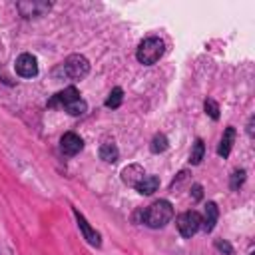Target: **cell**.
Segmentation results:
<instances>
[{
    "label": "cell",
    "instance_id": "cell-19",
    "mask_svg": "<svg viewBox=\"0 0 255 255\" xmlns=\"http://www.w3.org/2000/svg\"><path fill=\"white\" fill-rule=\"evenodd\" d=\"M205 112H207L213 120L219 118V108H217V104H215L213 100H205Z\"/></svg>",
    "mask_w": 255,
    "mask_h": 255
},
{
    "label": "cell",
    "instance_id": "cell-17",
    "mask_svg": "<svg viewBox=\"0 0 255 255\" xmlns=\"http://www.w3.org/2000/svg\"><path fill=\"white\" fill-rule=\"evenodd\" d=\"M122 88H114L112 92H110V98L106 100V106L108 108H118L120 104H122Z\"/></svg>",
    "mask_w": 255,
    "mask_h": 255
},
{
    "label": "cell",
    "instance_id": "cell-9",
    "mask_svg": "<svg viewBox=\"0 0 255 255\" xmlns=\"http://www.w3.org/2000/svg\"><path fill=\"white\" fill-rule=\"evenodd\" d=\"M215 221H217V205L213 201H209L205 205V215L201 219V229L203 231H211L215 227Z\"/></svg>",
    "mask_w": 255,
    "mask_h": 255
},
{
    "label": "cell",
    "instance_id": "cell-5",
    "mask_svg": "<svg viewBox=\"0 0 255 255\" xmlns=\"http://www.w3.org/2000/svg\"><path fill=\"white\" fill-rule=\"evenodd\" d=\"M16 72L22 78H34L38 74V62L32 54H20L16 58Z\"/></svg>",
    "mask_w": 255,
    "mask_h": 255
},
{
    "label": "cell",
    "instance_id": "cell-12",
    "mask_svg": "<svg viewBox=\"0 0 255 255\" xmlns=\"http://www.w3.org/2000/svg\"><path fill=\"white\" fill-rule=\"evenodd\" d=\"M233 139H235V129L229 126V128L225 129V133H223L221 141H219V149H217V153H219V155H223V157H227V155H229V151H231Z\"/></svg>",
    "mask_w": 255,
    "mask_h": 255
},
{
    "label": "cell",
    "instance_id": "cell-15",
    "mask_svg": "<svg viewBox=\"0 0 255 255\" xmlns=\"http://www.w3.org/2000/svg\"><path fill=\"white\" fill-rule=\"evenodd\" d=\"M149 149H151L153 153H161V151H165V149H167V137H165L163 133H157V135H153Z\"/></svg>",
    "mask_w": 255,
    "mask_h": 255
},
{
    "label": "cell",
    "instance_id": "cell-3",
    "mask_svg": "<svg viewBox=\"0 0 255 255\" xmlns=\"http://www.w3.org/2000/svg\"><path fill=\"white\" fill-rule=\"evenodd\" d=\"M64 72H66V76L72 78V80H82V78H86L88 72H90V62H88L84 56H80V54H72V56L66 60V64H64Z\"/></svg>",
    "mask_w": 255,
    "mask_h": 255
},
{
    "label": "cell",
    "instance_id": "cell-1",
    "mask_svg": "<svg viewBox=\"0 0 255 255\" xmlns=\"http://www.w3.org/2000/svg\"><path fill=\"white\" fill-rule=\"evenodd\" d=\"M171 217H173V207H171V203H169L167 199L153 201V203L143 211V221H145L149 227H153V229L167 225V223L171 221Z\"/></svg>",
    "mask_w": 255,
    "mask_h": 255
},
{
    "label": "cell",
    "instance_id": "cell-11",
    "mask_svg": "<svg viewBox=\"0 0 255 255\" xmlns=\"http://www.w3.org/2000/svg\"><path fill=\"white\" fill-rule=\"evenodd\" d=\"M76 217H78V225H80V229H82L84 237L88 239V243H92V245H96V247H98V245H100V235H98V233L88 225V221H86L78 211H76Z\"/></svg>",
    "mask_w": 255,
    "mask_h": 255
},
{
    "label": "cell",
    "instance_id": "cell-14",
    "mask_svg": "<svg viewBox=\"0 0 255 255\" xmlns=\"http://www.w3.org/2000/svg\"><path fill=\"white\" fill-rule=\"evenodd\" d=\"M68 114H72V116H82L86 110H88V106H86V102L82 100V98H78V100H74V102H70L66 108H64Z\"/></svg>",
    "mask_w": 255,
    "mask_h": 255
},
{
    "label": "cell",
    "instance_id": "cell-23",
    "mask_svg": "<svg viewBox=\"0 0 255 255\" xmlns=\"http://www.w3.org/2000/svg\"><path fill=\"white\" fill-rule=\"evenodd\" d=\"M247 131H249V135H253V118L249 120V128H247Z\"/></svg>",
    "mask_w": 255,
    "mask_h": 255
},
{
    "label": "cell",
    "instance_id": "cell-6",
    "mask_svg": "<svg viewBox=\"0 0 255 255\" xmlns=\"http://www.w3.org/2000/svg\"><path fill=\"white\" fill-rule=\"evenodd\" d=\"M82 147H84L82 137H80V135H76V133H72V131L64 133V135H62V139H60V149H62L66 155H76Z\"/></svg>",
    "mask_w": 255,
    "mask_h": 255
},
{
    "label": "cell",
    "instance_id": "cell-8",
    "mask_svg": "<svg viewBox=\"0 0 255 255\" xmlns=\"http://www.w3.org/2000/svg\"><path fill=\"white\" fill-rule=\"evenodd\" d=\"M80 98V92L74 88V86H70V88H66V90H62V92H58L50 102H48V106H60V108H66L70 102H74V100H78Z\"/></svg>",
    "mask_w": 255,
    "mask_h": 255
},
{
    "label": "cell",
    "instance_id": "cell-4",
    "mask_svg": "<svg viewBox=\"0 0 255 255\" xmlns=\"http://www.w3.org/2000/svg\"><path fill=\"white\" fill-rule=\"evenodd\" d=\"M201 229V215L197 211H185L177 217V231L183 237H191Z\"/></svg>",
    "mask_w": 255,
    "mask_h": 255
},
{
    "label": "cell",
    "instance_id": "cell-20",
    "mask_svg": "<svg viewBox=\"0 0 255 255\" xmlns=\"http://www.w3.org/2000/svg\"><path fill=\"white\" fill-rule=\"evenodd\" d=\"M185 181H187V171H181V173L177 175V179H173V183H171V191H177Z\"/></svg>",
    "mask_w": 255,
    "mask_h": 255
},
{
    "label": "cell",
    "instance_id": "cell-2",
    "mask_svg": "<svg viewBox=\"0 0 255 255\" xmlns=\"http://www.w3.org/2000/svg\"><path fill=\"white\" fill-rule=\"evenodd\" d=\"M163 52H165L163 40H159V38H145V40L139 44L135 56H137V62H139V64L151 66V64H155V62L163 56Z\"/></svg>",
    "mask_w": 255,
    "mask_h": 255
},
{
    "label": "cell",
    "instance_id": "cell-16",
    "mask_svg": "<svg viewBox=\"0 0 255 255\" xmlns=\"http://www.w3.org/2000/svg\"><path fill=\"white\" fill-rule=\"evenodd\" d=\"M203 141L201 139H195V143H193V149H191V155H189V161L193 163V165H197L201 159H203Z\"/></svg>",
    "mask_w": 255,
    "mask_h": 255
},
{
    "label": "cell",
    "instance_id": "cell-10",
    "mask_svg": "<svg viewBox=\"0 0 255 255\" xmlns=\"http://www.w3.org/2000/svg\"><path fill=\"white\" fill-rule=\"evenodd\" d=\"M157 187H159V179H157L155 175H145V177L135 185V189H137L141 195H151Z\"/></svg>",
    "mask_w": 255,
    "mask_h": 255
},
{
    "label": "cell",
    "instance_id": "cell-13",
    "mask_svg": "<svg viewBox=\"0 0 255 255\" xmlns=\"http://www.w3.org/2000/svg\"><path fill=\"white\" fill-rule=\"evenodd\" d=\"M118 147H116V143L114 141H106V143H102L100 145V157L104 159V161H108V163H114L116 159H118Z\"/></svg>",
    "mask_w": 255,
    "mask_h": 255
},
{
    "label": "cell",
    "instance_id": "cell-18",
    "mask_svg": "<svg viewBox=\"0 0 255 255\" xmlns=\"http://www.w3.org/2000/svg\"><path fill=\"white\" fill-rule=\"evenodd\" d=\"M245 181V169H237L231 175V189H239V185Z\"/></svg>",
    "mask_w": 255,
    "mask_h": 255
},
{
    "label": "cell",
    "instance_id": "cell-22",
    "mask_svg": "<svg viewBox=\"0 0 255 255\" xmlns=\"http://www.w3.org/2000/svg\"><path fill=\"white\" fill-rule=\"evenodd\" d=\"M193 195H195V199L201 197V185H193Z\"/></svg>",
    "mask_w": 255,
    "mask_h": 255
},
{
    "label": "cell",
    "instance_id": "cell-7",
    "mask_svg": "<svg viewBox=\"0 0 255 255\" xmlns=\"http://www.w3.org/2000/svg\"><path fill=\"white\" fill-rule=\"evenodd\" d=\"M143 177H145V171H143V167L137 165V163H131V165L124 167V171H122V181H124L126 185H129V187H135Z\"/></svg>",
    "mask_w": 255,
    "mask_h": 255
},
{
    "label": "cell",
    "instance_id": "cell-21",
    "mask_svg": "<svg viewBox=\"0 0 255 255\" xmlns=\"http://www.w3.org/2000/svg\"><path fill=\"white\" fill-rule=\"evenodd\" d=\"M215 247H217V249H221V251H225L227 255H231V253H233L231 245H229V243H225V241H217V243H215Z\"/></svg>",
    "mask_w": 255,
    "mask_h": 255
}]
</instances>
